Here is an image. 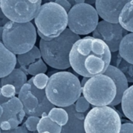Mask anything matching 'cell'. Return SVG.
Masks as SVG:
<instances>
[{"mask_svg":"<svg viewBox=\"0 0 133 133\" xmlns=\"http://www.w3.org/2000/svg\"><path fill=\"white\" fill-rule=\"evenodd\" d=\"M21 102L23 106V111L28 116H31L32 113L34 111L38 105L37 98L32 94L30 90L27 93L26 97Z\"/></svg>","mask_w":133,"mask_h":133,"instance_id":"24","label":"cell"},{"mask_svg":"<svg viewBox=\"0 0 133 133\" xmlns=\"http://www.w3.org/2000/svg\"><path fill=\"white\" fill-rule=\"evenodd\" d=\"M118 23L126 31L133 33V0L128 2L122 8L119 14Z\"/></svg>","mask_w":133,"mask_h":133,"instance_id":"18","label":"cell"},{"mask_svg":"<svg viewBox=\"0 0 133 133\" xmlns=\"http://www.w3.org/2000/svg\"><path fill=\"white\" fill-rule=\"evenodd\" d=\"M48 101L56 107L65 108L74 104L81 96L79 78L70 72H56L51 75L45 87Z\"/></svg>","mask_w":133,"mask_h":133,"instance_id":"2","label":"cell"},{"mask_svg":"<svg viewBox=\"0 0 133 133\" xmlns=\"http://www.w3.org/2000/svg\"><path fill=\"white\" fill-rule=\"evenodd\" d=\"M74 104H75L76 111L79 113H86L90 109V104L87 101V99L83 96V97L80 96Z\"/></svg>","mask_w":133,"mask_h":133,"instance_id":"28","label":"cell"},{"mask_svg":"<svg viewBox=\"0 0 133 133\" xmlns=\"http://www.w3.org/2000/svg\"><path fill=\"white\" fill-rule=\"evenodd\" d=\"M27 82L31 86L30 91L38 100V105H37V108L34 110V111L32 113L31 116L41 117V115L44 112H47L48 114L50 110L52 109L53 108H55V106L54 104H52L48 101V99L46 96V94H45V89L44 90L37 89L33 83V77L31 79H30Z\"/></svg>","mask_w":133,"mask_h":133,"instance_id":"14","label":"cell"},{"mask_svg":"<svg viewBox=\"0 0 133 133\" xmlns=\"http://www.w3.org/2000/svg\"><path fill=\"white\" fill-rule=\"evenodd\" d=\"M27 82L26 74L19 68H15L9 75L1 79L2 86L11 84L16 88V94H18L23 84Z\"/></svg>","mask_w":133,"mask_h":133,"instance_id":"16","label":"cell"},{"mask_svg":"<svg viewBox=\"0 0 133 133\" xmlns=\"http://www.w3.org/2000/svg\"><path fill=\"white\" fill-rule=\"evenodd\" d=\"M40 117L37 116H29L23 124V125L26 127V129L30 132H34L37 130V124L40 121Z\"/></svg>","mask_w":133,"mask_h":133,"instance_id":"29","label":"cell"},{"mask_svg":"<svg viewBox=\"0 0 133 133\" xmlns=\"http://www.w3.org/2000/svg\"><path fill=\"white\" fill-rule=\"evenodd\" d=\"M37 30L32 22L17 23L9 20L3 26L2 44L15 55L27 52L35 45Z\"/></svg>","mask_w":133,"mask_h":133,"instance_id":"5","label":"cell"},{"mask_svg":"<svg viewBox=\"0 0 133 133\" xmlns=\"http://www.w3.org/2000/svg\"><path fill=\"white\" fill-rule=\"evenodd\" d=\"M0 129L2 131H5V130H9L11 129L10 124L8 121H3L0 124Z\"/></svg>","mask_w":133,"mask_h":133,"instance_id":"35","label":"cell"},{"mask_svg":"<svg viewBox=\"0 0 133 133\" xmlns=\"http://www.w3.org/2000/svg\"><path fill=\"white\" fill-rule=\"evenodd\" d=\"M118 55L129 63L133 64V33L126 34L119 45Z\"/></svg>","mask_w":133,"mask_h":133,"instance_id":"19","label":"cell"},{"mask_svg":"<svg viewBox=\"0 0 133 133\" xmlns=\"http://www.w3.org/2000/svg\"><path fill=\"white\" fill-rule=\"evenodd\" d=\"M130 0H95V9L104 20L118 23L119 14L124 5Z\"/></svg>","mask_w":133,"mask_h":133,"instance_id":"11","label":"cell"},{"mask_svg":"<svg viewBox=\"0 0 133 133\" xmlns=\"http://www.w3.org/2000/svg\"><path fill=\"white\" fill-rule=\"evenodd\" d=\"M0 18H2V19H5L6 18L5 16L4 15V13L2 12V10L1 8H0Z\"/></svg>","mask_w":133,"mask_h":133,"instance_id":"43","label":"cell"},{"mask_svg":"<svg viewBox=\"0 0 133 133\" xmlns=\"http://www.w3.org/2000/svg\"><path fill=\"white\" fill-rule=\"evenodd\" d=\"M8 21H9V19L7 18H5V19L0 18V26H4Z\"/></svg>","mask_w":133,"mask_h":133,"instance_id":"38","label":"cell"},{"mask_svg":"<svg viewBox=\"0 0 133 133\" xmlns=\"http://www.w3.org/2000/svg\"><path fill=\"white\" fill-rule=\"evenodd\" d=\"M9 100V98L5 97H3L2 95H1V96H0V105H2V104H4V103L7 102Z\"/></svg>","mask_w":133,"mask_h":133,"instance_id":"37","label":"cell"},{"mask_svg":"<svg viewBox=\"0 0 133 133\" xmlns=\"http://www.w3.org/2000/svg\"><path fill=\"white\" fill-rule=\"evenodd\" d=\"M1 90H2V95L7 98H12L15 97V95L16 94L15 87L11 84H6L2 86Z\"/></svg>","mask_w":133,"mask_h":133,"instance_id":"30","label":"cell"},{"mask_svg":"<svg viewBox=\"0 0 133 133\" xmlns=\"http://www.w3.org/2000/svg\"><path fill=\"white\" fill-rule=\"evenodd\" d=\"M48 70L46 63L44 62L42 58L37 59L34 62L31 63L27 67V73L34 76L40 73H45Z\"/></svg>","mask_w":133,"mask_h":133,"instance_id":"25","label":"cell"},{"mask_svg":"<svg viewBox=\"0 0 133 133\" xmlns=\"http://www.w3.org/2000/svg\"><path fill=\"white\" fill-rule=\"evenodd\" d=\"M85 3L90 4V5H93L95 3V0H85Z\"/></svg>","mask_w":133,"mask_h":133,"instance_id":"41","label":"cell"},{"mask_svg":"<svg viewBox=\"0 0 133 133\" xmlns=\"http://www.w3.org/2000/svg\"><path fill=\"white\" fill-rule=\"evenodd\" d=\"M69 115L67 123L62 127L61 133H86L84 129V120L79 119L76 113L75 104L63 108Z\"/></svg>","mask_w":133,"mask_h":133,"instance_id":"15","label":"cell"},{"mask_svg":"<svg viewBox=\"0 0 133 133\" xmlns=\"http://www.w3.org/2000/svg\"><path fill=\"white\" fill-rule=\"evenodd\" d=\"M55 2H56L57 4L60 5L67 12L72 8V5H71V3L68 0H55Z\"/></svg>","mask_w":133,"mask_h":133,"instance_id":"33","label":"cell"},{"mask_svg":"<svg viewBox=\"0 0 133 133\" xmlns=\"http://www.w3.org/2000/svg\"><path fill=\"white\" fill-rule=\"evenodd\" d=\"M121 104L124 115L133 122V85L124 92Z\"/></svg>","mask_w":133,"mask_h":133,"instance_id":"20","label":"cell"},{"mask_svg":"<svg viewBox=\"0 0 133 133\" xmlns=\"http://www.w3.org/2000/svg\"><path fill=\"white\" fill-rule=\"evenodd\" d=\"M42 2H44V3H46V2H49L50 0H42Z\"/></svg>","mask_w":133,"mask_h":133,"instance_id":"45","label":"cell"},{"mask_svg":"<svg viewBox=\"0 0 133 133\" xmlns=\"http://www.w3.org/2000/svg\"><path fill=\"white\" fill-rule=\"evenodd\" d=\"M2 95V90H1V87H0V96Z\"/></svg>","mask_w":133,"mask_h":133,"instance_id":"46","label":"cell"},{"mask_svg":"<svg viewBox=\"0 0 133 133\" xmlns=\"http://www.w3.org/2000/svg\"><path fill=\"white\" fill-rule=\"evenodd\" d=\"M41 133H50V132H41Z\"/></svg>","mask_w":133,"mask_h":133,"instance_id":"48","label":"cell"},{"mask_svg":"<svg viewBox=\"0 0 133 133\" xmlns=\"http://www.w3.org/2000/svg\"><path fill=\"white\" fill-rule=\"evenodd\" d=\"M76 4H79V3H84L85 0H72Z\"/></svg>","mask_w":133,"mask_h":133,"instance_id":"42","label":"cell"},{"mask_svg":"<svg viewBox=\"0 0 133 133\" xmlns=\"http://www.w3.org/2000/svg\"><path fill=\"white\" fill-rule=\"evenodd\" d=\"M126 30L118 23H113L106 20L98 23L93 33V37L102 40L110 48L111 52H116L119 49L120 43L126 34Z\"/></svg>","mask_w":133,"mask_h":133,"instance_id":"10","label":"cell"},{"mask_svg":"<svg viewBox=\"0 0 133 133\" xmlns=\"http://www.w3.org/2000/svg\"><path fill=\"white\" fill-rule=\"evenodd\" d=\"M121 127V117L111 106L94 107L84 119L86 133H119Z\"/></svg>","mask_w":133,"mask_h":133,"instance_id":"6","label":"cell"},{"mask_svg":"<svg viewBox=\"0 0 133 133\" xmlns=\"http://www.w3.org/2000/svg\"><path fill=\"white\" fill-rule=\"evenodd\" d=\"M111 51L101 39L86 37L74 43L69 53L70 67L83 77L103 74L111 62Z\"/></svg>","mask_w":133,"mask_h":133,"instance_id":"1","label":"cell"},{"mask_svg":"<svg viewBox=\"0 0 133 133\" xmlns=\"http://www.w3.org/2000/svg\"><path fill=\"white\" fill-rule=\"evenodd\" d=\"M82 93L94 107L109 106L116 97L117 88L111 77L99 74L89 78L82 88Z\"/></svg>","mask_w":133,"mask_h":133,"instance_id":"7","label":"cell"},{"mask_svg":"<svg viewBox=\"0 0 133 133\" xmlns=\"http://www.w3.org/2000/svg\"><path fill=\"white\" fill-rule=\"evenodd\" d=\"M34 23L41 39L50 41L59 36L68 26V12L55 2H49L41 5Z\"/></svg>","mask_w":133,"mask_h":133,"instance_id":"4","label":"cell"},{"mask_svg":"<svg viewBox=\"0 0 133 133\" xmlns=\"http://www.w3.org/2000/svg\"><path fill=\"white\" fill-rule=\"evenodd\" d=\"M79 39H80L79 35L69 28L50 41L41 39L39 49L42 59L51 68L60 70L69 69L70 51L74 43Z\"/></svg>","mask_w":133,"mask_h":133,"instance_id":"3","label":"cell"},{"mask_svg":"<svg viewBox=\"0 0 133 133\" xmlns=\"http://www.w3.org/2000/svg\"><path fill=\"white\" fill-rule=\"evenodd\" d=\"M0 87H2V83H1V79H0Z\"/></svg>","mask_w":133,"mask_h":133,"instance_id":"47","label":"cell"},{"mask_svg":"<svg viewBox=\"0 0 133 133\" xmlns=\"http://www.w3.org/2000/svg\"><path fill=\"white\" fill-rule=\"evenodd\" d=\"M37 131L38 133H41L43 132H48L50 133H61L62 126L58 125L57 123L51 121L48 116L41 117L37 126Z\"/></svg>","mask_w":133,"mask_h":133,"instance_id":"21","label":"cell"},{"mask_svg":"<svg viewBox=\"0 0 133 133\" xmlns=\"http://www.w3.org/2000/svg\"><path fill=\"white\" fill-rule=\"evenodd\" d=\"M2 34H3V26H0V41H2Z\"/></svg>","mask_w":133,"mask_h":133,"instance_id":"40","label":"cell"},{"mask_svg":"<svg viewBox=\"0 0 133 133\" xmlns=\"http://www.w3.org/2000/svg\"><path fill=\"white\" fill-rule=\"evenodd\" d=\"M117 56V59L115 60V66L118 68L124 73L128 82L133 83V64L129 63L128 62L124 60L119 55H118Z\"/></svg>","mask_w":133,"mask_h":133,"instance_id":"23","label":"cell"},{"mask_svg":"<svg viewBox=\"0 0 133 133\" xmlns=\"http://www.w3.org/2000/svg\"><path fill=\"white\" fill-rule=\"evenodd\" d=\"M1 133H28V130L26 129L24 125H23V126H18L15 129H11L9 130L2 131Z\"/></svg>","mask_w":133,"mask_h":133,"instance_id":"32","label":"cell"},{"mask_svg":"<svg viewBox=\"0 0 133 133\" xmlns=\"http://www.w3.org/2000/svg\"><path fill=\"white\" fill-rule=\"evenodd\" d=\"M17 63L16 56L0 41V79L9 75Z\"/></svg>","mask_w":133,"mask_h":133,"instance_id":"13","label":"cell"},{"mask_svg":"<svg viewBox=\"0 0 133 133\" xmlns=\"http://www.w3.org/2000/svg\"><path fill=\"white\" fill-rule=\"evenodd\" d=\"M6 104L8 105L10 111L14 114L16 115L19 111L23 109V106L22 102L18 97H13L12 98H9V100L6 102Z\"/></svg>","mask_w":133,"mask_h":133,"instance_id":"27","label":"cell"},{"mask_svg":"<svg viewBox=\"0 0 133 133\" xmlns=\"http://www.w3.org/2000/svg\"><path fill=\"white\" fill-rule=\"evenodd\" d=\"M2 132V130H1V129H0V133Z\"/></svg>","mask_w":133,"mask_h":133,"instance_id":"49","label":"cell"},{"mask_svg":"<svg viewBox=\"0 0 133 133\" xmlns=\"http://www.w3.org/2000/svg\"><path fill=\"white\" fill-rule=\"evenodd\" d=\"M41 58V54L40 49L37 46H34L32 49L28 51L26 53L21 54V55H17L16 59L20 65L19 69H21L26 74L27 73V67L37 59Z\"/></svg>","mask_w":133,"mask_h":133,"instance_id":"17","label":"cell"},{"mask_svg":"<svg viewBox=\"0 0 133 133\" xmlns=\"http://www.w3.org/2000/svg\"><path fill=\"white\" fill-rule=\"evenodd\" d=\"M25 116H26V113H25V111H23V109L21 110L20 111H19V112L16 114V118H17V119H18L19 124L22 123V122H23V118H24Z\"/></svg>","mask_w":133,"mask_h":133,"instance_id":"36","label":"cell"},{"mask_svg":"<svg viewBox=\"0 0 133 133\" xmlns=\"http://www.w3.org/2000/svg\"><path fill=\"white\" fill-rule=\"evenodd\" d=\"M2 113H3V108H2V105H0V117L2 116Z\"/></svg>","mask_w":133,"mask_h":133,"instance_id":"44","label":"cell"},{"mask_svg":"<svg viewBox=\"0 0 133 133\" xmlns=\"http://www.w3.org/2000/svg\"><path fill=\"white\" fill-rule=\"evenodd\" d=\"M119 133H133V123L126 122L122 124L121 130Z\"/></svg>","mask_w":133,"mask_h":133,"instance_id":"31","label":"cell"},{"mask_svg":"<svg viewBox=\"0 0 133 133\" xmlns=\"http://www.w3.org/2000/svg\"><path fill=\"white\" fill-rule=\"evenodd\" d=\"M99 23V15L96 9L87 3L75 4L68 12V26L78 35L92 33Z\"/></svg>","mask_w":133,"mask_h":133,"instance_id":"8","label":"cell"},{"mask_svg":"<svg viewBox=\"0 0 133 133\" xmlns=\"http://www.w3.org/2000/svg\"><path fill=\"white\" fill-rule=\"evenodd\" d=\"M7 121L9 122L11 129H15V128L18 127L19 125V121H18V119L16 118H11L8 119Z\"/></svg>","mask_w":133,"mask_h":133,"instance_id":"34","label":"cell"},{"mask_svg":"<svg viewBox=\"0 0 133 133\" xmlns=\"http://www.w3.org/2000/svg\"><path fill=\"white\" fill-rule=\"evenodd\" d=\"M103 74L111 77L115 82L117 88V94L115 100L109 106H117L121 103L124 92L129 88V82L124 73L118 68L113 65H110Z\"/></svg>","mask_w":133,"mask_h":133,"instance_id":"12","label":"cell"},{"mask_svg":"<svg viewBox=\"0 0 133 133\" xmlns=\"http://www.w3.org/2000/svg\"><path fill=\"white\" fill-rule=\"evenodd\" d=\"M48 118L60 126L65 125L69 119V115L63 108H53L48 114Z\"/></svg>","mask_w":133,"mask_h":133,"instance_id":"22","label":"cell"},{"mask_svg":"<svg viewBox=\"0 0 133 133\" xmlns=\"http://www.w3.org/2000/svg\"><path fill=\"white\" fill-rule=\"evenodd\" d=\"M49 76L45 73H40L33 77V83L34 85L40 90H44L48 83Z\"/></svg>","mask_w":133,"mask_h":133,"instance_id":"26","label":"cell"},{"mask_svg":"<svg viewBox=\"0 0 133 133\" xmlns=\"http://www.w3.org/2000/svg\"><path fill=\"white\" fill-rule=\"evenodd\" d=\"M88 79H89V77H83V79H82V81H81V83H81V87H82V88L83 87V86L85 85V83L87 82Z\"/></svg>","mask_w":133,"mask_h":133,"instance_id":"39","label":"cell"},{"mask_svg":"<svg viewBox=\"0 0 133 133\" xmlns=\"http://www.w3.org/2000/svg\"><path fill=\"white\" fill-rule=\"evenodd\" d=\"M42 0H0L5 17L17 23L30 22L36 16Z\"/></svg>","mask_w":133,"mask_h":133,"instance_id":"9","label":"cell"}]
</instances>
